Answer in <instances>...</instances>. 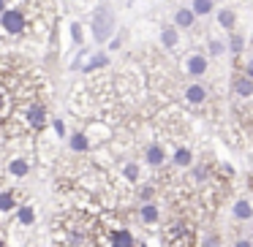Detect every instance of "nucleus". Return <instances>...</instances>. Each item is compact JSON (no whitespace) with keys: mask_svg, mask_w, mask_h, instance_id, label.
<instances>
[{"mask_svg":"<svg viewBox=\"0 0 253 247\" xmlns=\"http://www.w3.org/2000/svg\"><path fill=\"white\" fill-rule=\"evenodd\" d=\"M185 101L193 104V106L204 104V101H207V90H204V84H191V87L185 90Z\"/></svg>","mask_w":253,"mask_h":247,"instance_id":"obj_6","label":"nucleus"},{"mask_svg":"<svg viewBox=\"0 0 253 247\" xmlns=\"http://www.w3.org/2000/svg\"><path fill=\"white\" fill-rule=\"evenodd\" d=\"M234 93L240 95V98H251V95H253V79L237 76L234 79Z\"/></svg>","mask_w":253,"mask_h":247,"instance_id":"obj_11","label":"nucleus"},{"mask_svg":"<svg viewBox=\"0 0 253 247\" xmlns=\"http://www.w3.org/2000/svg\"><path fill=\"white\" fill-rule=\"evenodd\" d=\"M106 63H109V57H106V55H101V52H98V55H93V60H87L82 68H84V73H87V71H95V68L106 66Z\"/></svg>","mask_w":253,"mask_h":247,"instance_id":"obj_19","label":"nucleus"},{"mask_svg":"<svg viewBox=\"0 0 253 247\" xmlns=\"http://www.w3.org/2000/svg\"><path fill=\"white\" fill-rule=\"evenodd\" d=\"M234 247H253V242L251 239H240V242H234Z\"/></svg>","mask_w":253,"mask_h":247,"instance_id":"obj_31","label":"nucleus"},{"mask_svg":"<svg viewBox=\"0 0 253 247\" xmlns=\"http://www.w3.org/2000/svg\"><path fill=\"white\" fill-rule=\"evenodd\" d=\"M245 76H248V79H253V60H248V63H245Z\"/></svg>","mask_w":253,"mask_h":247,"instance_id":"obj_29","label":"nucleus"},{"mask_svg":"<svg viewBox=\"0 0 253 247\" xmlns=\"http://www.w3.org/2000/svg\"><path fill=\"white\" fill-rule=\"evenodd\" d=\"M0 247H6V239H3V236H0Z\"/></svg>","mask_w":253,"mask_h":247,"instance_id":"obj_33","label":"nucleus"},{"mask_svg":"<svg viewBox=\"0 0 253 247\" xmlns=\"http://www.w3.org/2000/svg\"><path fill=\"white\" fill-rule=\"evenodd\" d=\"M68 147L74 149V152H87L90 149V139H87V133H71V139H68Z\"/></svg>","mask_w":253,"mask_h":247,"instance_id":"obj_8","label":"nucleus"},{"mask_svg":"<svg viewBox=\"0 0 253 247\" xmlns=\"http://www.w3.org/2000/svg\"><path fill=\"white\" fill-rule=\"evenodd\" d=\"M8 171H11V176H25L30 171V163L25 158H14L11 163H8Z\"/></svg>","mask_w":253,"mask_h":247,"instance_id":"obj_17","label":"nucleus"},{"mask_svg":"<svg viewBox=\"0 0 253 247\" xmlns=\"http://www.w3.org/2000/svg\"><path fill=\"white\" fill-rule=\"evenodd\" d=\"M242 46H245V41H242L240 35H231V38H229V49L234 52V55H240V52H242Z\"/></svg>","mask_w":253,"mask_h":247,"instance_id":"obj_22","label":"nucleus"},{"mask_svg":"<svg viewBox=\"0 0 253 247\" xmlns=\"http://www.w3.org/2000/svg\"><path fill=\"white\" fill-rule=\"evenodd\" d=\"M174 166H180V169H185V166H191L193 163V155H191V149L188 147H177L174 149Z\"/></svg>","mask_w":253,"mask_h":247,"instance_id":"obj_14","label":"nucleus"},{"mask_svg":"<svg viewBox=\"0 0 253 247\" xmlns=\"http://www.w3.org/2000/svg\"><path fill=\"white\" fill-rule=\"evenodd\" d=\"M25 120H28V125H30V128L41 131V128L46 125V106L41 104V101L30 104V106H28V111H25Z\"/></svg>","mask_w":253,"mask_h":247,"instance_id":"obj_3","label":"nucleus"},{"mask_svg":"<svg viewBox=\"0 0 253 247\" xmlns=\"http://www.w3.org/2000/svg\"><path fill=\"white\" fill-rule=\"evenodd\" d=\"M234 217L237 220H251L253 217V204L248 201V198H240V201L234 204Z\"/></svg>","mask_w":253,"mask_h":247,"instance_id":"obj_12","label":"nucleus"},{"mask_svg":"<svg viewBox=\"0 0 253 247\" xmlns=\"http://www.w3.org/2000/svg\"><path fill=\"white\" fill-rule=\"evenodd\" d=\"M109 247H136V239L128 228H117L109 236Z\"/></svg>","mask_w":253,"mask_h":247,"instance_id":"obj_5","label":"nucleus"},{"mask_svg":"<svg viewBox=\"0 0 253 247\" xmlns=\"http://www.w3.org/2000/svg\"><path fill=\"white\" fill-rule=\"evenodd\" d=\"M177 41H180V35H177V28H164V30H161V44H164L166 49H174Z\"/></svg>","mask_w":253,"mask_h":247,"instance_id":"obj_16","label":"nucleus"},{"mask_svg":"<svg viewBox=\"0 0 253 247\" xmlns=\"http://www.w3.org/2000/svg\"><path fill=\"white\" fill-rule=\"evenodd\" d=\"M0 28L8 35H22L25 33V14L22 8H6L0 14Z\"/></svg>","mask_w":253,"mask_h":247,"instance_id":"obj_2","label":"nucleus"},{"mask_svg":"<svg viewBox=\"0 0 253 247\" xmlns=\"http://www.w3.org/2000/svg\"><path fill=\"white\" fill-rule=\"evenodd\" d=\"M55 131H57V136H66V128H63L60 120H55Z\"/></svg>","mask_w":253,"mask_h":247,"instance_id":"obj_30","label":"nucleus"},{"mask_svg":"<svg viewBox=\"0 0 253 247\" xmlns=\"http://www.w3.org/2000/svg\"><path fill=\"white\" fill-rule=\"evenodd\" d=\"M212 8H215L212 0H193L191 11H193V17H207V14H212Z\"/></svg>","mask_w":253,"mask_h":247,"instance_id":"obj_15","label":"nucleus"},{"mask_svg":"<svg viewBox=\"0 0 253 247\" xmlns=\"http://www.w3.org/2000/svg\"><path fill=\"white\" fill-rule=\"evenodd\" d=\"M11 209H17V204H14V196H11L8 190H3V193H0V214L11 212Z\"/></svg>","mask_w":253,"mask_h":247,"instance_id":"obj_18","label":"nucleus"},{"mask_svg":"<svg viewBox=\"0 0 253 247\" xmlns=\"http://www.w3.org/2000/svg\"><path fill=\"white\" fill-rule=\"evenodd\" d=\"M139 217H142V223L153 225V223H158L161 212H158V207H155L153 201H147V204H142V209H139Z\"/></svg>","mask_w":253,"mask_h":247,"instance_id":"obj_7","label":"nucleus"},{"mask_svg":"<svg viewBox=\"0 0 253 247\" xmlns=\"http://www.w3.org/2000/svg\"><path fill=\"white\" fill-rule=\"evenodd\" d=\"M185 68H188V73L191 76H204L207 73V68H210V63H207V55H188V60H185Z\"/></svg>","mask_w":253,"mask_h":247,"instance_id":"obj_4","label":"nucleus"},{"mask_svg":"<svg viewBox=\"0 0 253 247\" xmlns=\"http://www.w3.org/2000/svg\"><path fill=\"white\" fill-rule=\"evenodd\" d=\"M71 33H74V41H77V44H79V41H82V28H79L77 22L71 25Z\"/></svg>","mask_w":253,"mask_h":247,"instance_id":"obj_27","label":"nucleus"},{"mask_svg":"<svg viewBox=\"0 0 253 247\" xmlns=\"http://www.w3.org/2000/svg\"><path fill=\"white\" fill-rule=\"evenodd\" d=\"M123 174H126L128 179H139V166H136V163H126V169H123Z\"/></svg>","mask_w":253,"mask_h":247,"instance_id":"obj_23","label":"nucleus"},{"mask_svg":"<svg viewBox=\"0 0 253 247\" xmlns=\"http://www.w3.org/2000/svg\"><path fill=\"white\" fill-rule=\"evenodd\" d=\"M17 217H19V223H22V225H33V223H36V212H33V207H19Z\"/></svg>","mask_w":253,"mask_h":247,"instance_id":"obj_20","label":"nucleus"},{"mask_svg":"<svg viewBox=\"0 0 253 247\" xmlns=\"http://www.w3.org/2000/svg\"><path fill=\"white\" fill-rule=\"evenodd\" d=\"M193 22H196V17H193L191 8H177V14H174V25H177V28L188 30V28H193Z\"/></svg>","mask_w":253,"mask_h":247,"instance_id":"obj_9","label":"nucleus"},{"mask_svg":"<svg viewBox=\"0 0 253 247\" xmlns=\"http://www.w3.org/2000/svg\"><path fill=\"white\" fill-rule=\"evenodd\" d=\"M6 11V0H0V14Z\"/></svg>","mask_w":253,"mask_h":247,"instance_id":"obj_32","label":"nucleus"},{"mask_svg":"<svg viewBox=\"0 0 253 247\" xmlns=\"http://www.w3.org/2000/svg\"><path fill=\"white\" fill-rule=\"evenodd\" d=\"M6 106H8V95L3 93V90H0V114H3V111H6Z\"/></svg>","mask_w":253,"mask_h":247,"instance_id":"obj_28","label":"nucleus"},{"mask_svg":"<svg viewBox=\"0 0 253 247\" xmlns=\"http://www.w3.org/2000/svg\"><path fill=\"white\" fill-rule=\"evenodd\" d=\"M202 247H220V236H215V234H210L207 239L202 242Z\"/></svg>","mask_w":253,"mask_h":247,"instance_id":"obj_24","label":"nucleus"},{"mask_svg":"<svg viewBox=\"0 0 253 247\" xmlns=\"http://www.w3.org/2000/svg\"><path fill=\"white\" fill-rule=\"evenodd\" d=\"M90 30H93V38L98 41V44L109 41V35L115 33V14H112V8L101 6L98 11L93 14V22H90Z\"/></svg>","mask_w":253,"mask_h":247,"instance_id":"obj_1","label":"nucleus"},{"mask_svg":"<svg viewBox=\"0 0 253 247\" xmlns=\"http://www.w3.org/2000/svg\"><path fill=\"white\" fill-rule=\"evenodd\" d=\"M153 196H155V187H153V185H144V187H142V201L147 204Z\"/></svg>","mask_w":253,"mask_h":247,"instance_id":"obj_25","label":"nucleus"},{"mask_svg":"<svg viewBox=\"0 0 253 247\" xmlns=\"http://www.w3.org/2000/svg\"><path fill=\"white\" fill-rule=\"evenodd\" d=\"M223 52H226V44H223V41H218V38L210 41V55H212V57L223 55Z\"/></svg>","mask_w":253,"mask_h":247,"instance_id":"obj_21","label":"nucleus"},{"mask_svg":"<svg viewBox=\"0 0 253 247\" xmlns=\"http://www.w3.org/2000/svg\"><path fill=\"white\" fill-rule=\"evenodd\" d=\"M218 25L223 30H231L237 25V14L231 11V8H220V11H218Z\"/></svg>","mask_w":253,"mask_h":247,"instance_id":"obj_13","label":"nucleus"},{"mask_svg":"<svg viewBox=\"0 0 253 247\" xmlns=\"http://www.w3.org/2000/svg\"><path fill=\"white\" fill-rule=\"evenodd\" d=\"M193 176H196L199 182H204V179H207V169H204V166H199V169L193 171Z\"/></svg>","mask_w":253,"mask_h":247,"instance_id":"obj_26","label":"nucleus"},{"mask_svg":"<svg viewBox=\"0 0 253 247\" xmlns=\"http://www.w3.org/2000/svg\"><path fill=\"white\" fill-rule=\"evenodd\" d=\"M147 163L155 166V169L166 163V152H164V147H161V144H150V149H147Z\"/></svg>","mask_w":253,"mask_h":247,"instance_id":"obj_10","label":"nucleus"}]
</instances>
